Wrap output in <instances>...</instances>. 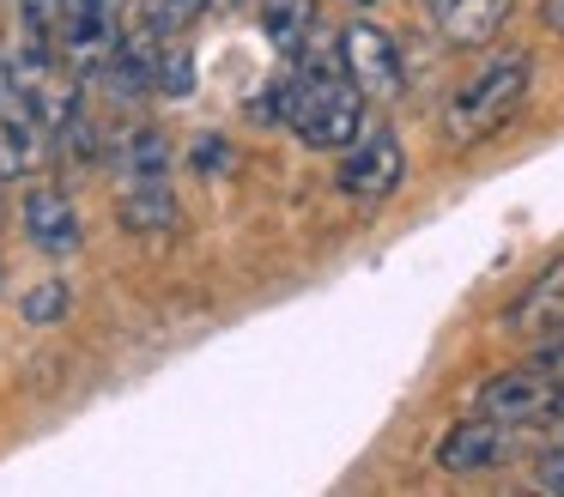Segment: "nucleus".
<instances>
[{
	"mask_svg": "<svg viewBox=\"0 0 564 497\" xmlns=\"http://www.w3.org/2000/svg\"><path fill=\"white\" fill-rule=\"evenodd\" d=\"M365 104L370 97L358 91V79L340 67H304L292 73V128L310 152H340L365 133Z\"/></svg>",
	"mask_w": 564,
	"mask_h": 497,
	"instance_id": "nucleus-1",
	"label": "nucleus"
},
{
	"mask_svg": "<svg viewBox=\"0 0 564 497\" xmlns=\"http://www.w3.org/2000/svg\"><path fill=\"white\" fill-rule=\"evenodd\" d=\"M528 85H534V61H528L522 48L486 61V67L449 97V116H443L449 121V140H486V133H498L503 121H516Z\"/></svg>",
	"mask_w": 564,
	"mask_h": 497,
	"instance_id": "nucleus-2",
	"label": "nucleus"
},
{
	"mask_svg": "<svg viewBox=\"0 0 564 497\" xmlns=\"http://www.w3.org/2000/svg\"><path fill=\"white\" fill-rule=\"evenodd\" d=\"M564 395V376H552L546 364H510V370H498L486 388H479V412L498 424H510V431H528V424H546L552 407H558Z\"/></svg>",
	"mask_w": 564,
	"mask_h": 497,
	"instance_id": "nucleus-3",
	"label": "nucleus"
},
{
	"mask_svg": "<svg viewBox=\"0 0 564 497\" xmlns=\"http://www.w3.org/2000/svg\"><path fill=\"white\" fill-rule=\"evenodd\" d=\"M401 176H406V152H401V140H394L382 121H365V133H358L352 145H340V170H334V182H340L352 201H365V206L389 201V194L401 188Z\"/></svg>",
	"mask_w": 564,
	"mask_h": 497,
	"instance_id": "nucleus-4",
	"label": "nucleus"
},
{
	"mask_svg": "<svg viewBox=\"0 0 564 497\" xmlns=\"http://www.w3.org/2000/svg\"><path fill=\"white\" fill-rule=\"evenodd\" d=\"M340 61H346V73L358 79V91L377 97V104H389V97H401V91H406L401 48H394V36L382 31V24H370V19L346 24V36H340Z\"/></svg>",
	"mask_w": 564,
	"mask_h": 497,
	"instance_id": "nucleus-5",
	"label": "nucleus"
},
{
	"mask_svg": "<svg viewBox=\"0 0 564 497\" xmlns=\"http://www.w3.org/2000/svg\"><path fill=\"white\" fill-rule=\"evenodd\" d=\"M510 449H516L510 424L474 412V419H462V424H449V431H443L437 467L443 473H491V467H503V461H510Z\"/></svg>",
	"mask_w": 564,
	"mask_h": 497,
	"instance_id": "nucleus-6",
	"label": "nucleus"
},
{
	"mask_svg": "<svg viewBox=\"0 0 564 497\" xmlns=\"http://www.w3.org/2000/svg\"><path fill=\"white\" fill-rule=\"evenodd\" d=\"M503 327H510L516 339H534V346L552 334H564V255H552V261L528 279V291L503 310Z\"/></svg>",
	"mask_w": 564,
	"mask_h": 497,
	"instance_id": "nucleus-7",
	"label": "nucleus"
},
{
	"mask_svg": "<svg viewBox=\"0 0 564 497\" xmlns=\"http://www.w3.org/2000/svg\"><path fill=\"white\" fill-rule=\"evenodd\" d=\"M25 237L50 255H67L79 249V213L62 188H31L25 194Z\"/></svg>",
	"mask_w": 564,
	"mask_h": 497,
	"instance_id": "nucleus-8",
	"label": "nucleus"
},
{
	"mask_svg": "<svg viewBox=\"0 0 564 497\" xmlns=\"http://www.w3.org/2000/svg\"><path fill=\"white\" fill-rule=\"evenodd\" d=\"M425 7H431V19L443 24V36H449V43H467V48L491 43V36L503 31V19H510V0H425Z\"/></svg>",
	"mask_w": 564,
	"mask_h": 497,
	"instance_id": "nucleus-9",
	"label": "nucleus"
},
{
	"mask_svg": "<svg viewBox=\"0 0 564 497\" xmlns=\"http://www.w3.org/2000/svg\"><path fill=\"white\" fill-rule=\"evenodd\" d=\"M261 31L280 55H304L316 36V0H261Z\"/></svg>",
	"mask_w": 564,
	"mask_h": 497,
	"instance_id": "nucleus-10",
	"label": "nucleus"
},
{
	"mask_svg": "<svg viewBox=\"0 0 564 497\" xmlns=\"http://www.w3.org/2000/svg\"><path fill=\"white\" fill-rule=\"evenodd\" d=\"M116 218H122V230H171L176 225V201L164 182H134V188L116 201Z\"/></svg>",
	"mask_w": 564,
	"mask_h": 497,
	"instance_id": "nucleus-11",
	"label": "nucleus"
},
{
	"mask_svg": "<svg viewBox=\"0 0 564 497\" xmlns=\"http://www.w3.org/2000/svg\"><path fill=\"white\" fill-rule=\"evenodd\" d=\"M122 170L134 182H164V170H171V145H164L159 128H134L122 140Z\"/></svg>",
	"mask_w": 564,
	"mask_h": 497,
	"instance_id": "nucleus-12",
	"label": "nucleus"
},
{
	"mask_svg": "<svg viewBox=\"0 0 564 497\" xmlns=\"http://www.w3.org/2000/svg\"><path fill=\"white\" fill-rule=\"evenodd\" d=\"M207 7H213V0H147V24L159 36H176V31H188Z\"/></svg>",
	"mask_w": 564,
	"mask_h": 497,
	"instance_id": "nucleus-13",
	"label": "nucleus"
},
{
	"mask_svg": "<svg viewBox=\"0 0 564 497\" xmlns=\"http://www.w3.org/2000/svg\"><path fill=\"white\" fill-rule=\"evenodd\" d=\"M67 303H74V298H67L62 279H43V285L25 291V322L50 327V322H62V315H67Z\"/></svg>",
	"mask_w": 564,
	"mask_h": 497,
	"instance_id": "nucleus-14",
	"label": "nucleus"
},
{
	"mask_svg": "<svg viewBox=\"0 0 564 497\" xmlns=\"http://www.w3.org/2000/svg\"><path fill=\"white\" fill-rule=\"evenodd\" d=\"M159 91L164 97H188V91H195V61H188L183 48L159 55Z\"/></svg>",
	"mask_w": 564,
	"mask_h": 497,
	"instance_id": "nucleus-15",
	"label": "nucleus"
},
{
	"mask_svg": "<svg viewBox=\"0 0 564 497\" xmlns=\"http://www.w3.org/2000/svg\"><path fill=\"white\" fill-rule=\"evenodd\" d=\"M534 485H540V491H552V497H564V443H552L546 455L534 461Z\"/></svg>",
	"mask_w": 564,
	"mask_h": 497,
	"instance_id": "nucleus-16",
	"label": "nucleus"
},
{
	"mask_svg": "<svg viewBox=\"0 0 564 497\" xmlns=\"http://www.w3.org/2000/svg\"><path fill=\"white\" fill-rule=\"evenodd\" d=\"M225 158H231V145H219V140L195 145V170H207V176H213V164H225Z\"/></svg>",
	"mask_w": 564,
	"mask_h": 497,
	"instance_id": "nucleus-17",
	"label": "nucleus"
},
{
	"mask_svg": "<svg viewBox=\"0 0 564 497\" xmlns=\"http://www.w3.org/2000/svg\"><path fill=\"white\" fill-rule=\"evenodd\" d=\"M540 19H546L552 36H564V0H540Z\"/></svg>",
	"mask_w": 564,
	"mask_h": 497,
	"instance_id": "nucleus-18",
	"label": "nucleus"
},
{
	"mask_svg": "<svg viewBox=\"0 0 564 497\" xmlns=\"http://www.w3.org/2000/svg\"><path fill=\"white\" fill-rule=\"evenodd\" d=\"M546 431H552V443H564V395H558V407H552V419H546Z\"/></svg>",
	"mask_w": 564,
	"mask_h": 497,
	"instance_id": "nucleus-19",
	"label": "nucleus"
},
{
	"mask_svg": "<svg viewBox=\"0 0 564 497\" xmlns=\"http://www.w3.org/2000/svg\"><path fill=\"white\" fill-rule=\"evenodd\" d=\"M213 7H243V0H213Z\"/></svg>",
	"mask_w": 564,
	"mask_h": 497,
	"instance_id": "nucleus-20",
	"label": "nucleus"
}]
</instances>
